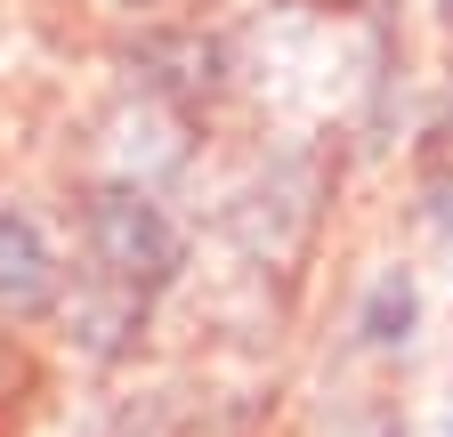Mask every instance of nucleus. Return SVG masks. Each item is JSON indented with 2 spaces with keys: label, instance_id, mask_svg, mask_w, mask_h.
I'll use <instances>...</instances> for the list:
<instances>
[{
  "label": "nucleus",
  "instance_id": "7ed1b4c3",
  "mask_svg": "<svg viewBox=\"0 0 453 437\" xmlns=\"http://www.w3.org/2000/svg\"><path fill=\"white\" fill-rule=\"evenodd\" d=\"M413 324H421V284L405 276V267H388V276L365 292V308H357V341L365 349H405Z\"/></svg>",
  "mask_w": 453,
  "mask_h": 437
},
{
  "label": "nucleus",
  "instance_id": "f03ea898",
  "mask_svg": "<svg viewBox=\"0 0 453 437\" xmlns=\"http://www.w3.org/2000/svg\"><path fill=\"white\" fill-rule=\"evenodd\" d=\"M57 308V251L17 203H0V316H49Z\"/></svg>",
  "mask_w": 453,
  "mask_h": 437
},
{
  "label": "nucleus",
  "instance_id": "20e7f679",
  "mask_svg": "<svg viewBox=\"0 0 453 437\" xmlns=\"http://www.w3.org/2000/svg\"><path fill=\"white\" fill-rule=\"evenodd\" d=\"M437 9H445V17H453V0H437Z\"/></svg>",
  "mask_w": 453,
  "mask_h": 437
},
{
  "label": "nucleus",
  "instance_id": "f257e3e1",
  "mask_svg": "<svg viewBox=\"0 0 453 437\" xmlns=\"http://www.w3.org/2000/svg\"><path fill=\"white\" fill-rule=\"evenodd\" d=\"M81 243H89V276L105 292V308L138 324L187 267V235L138 179H105L81 195Z\"/></svg>",
  "mask_w": 453,
  "mask_h": 437
}]
</instances>
